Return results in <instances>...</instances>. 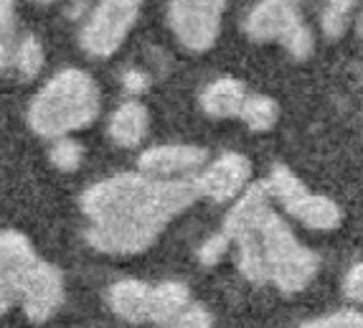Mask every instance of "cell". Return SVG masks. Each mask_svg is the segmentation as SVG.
<instances>
[{
	"mask_svg": "<svg viewBox=\"0 0 363 328\" xmlns=\"http://www.w3.org/2000/svg\"><path fill=\"white\" fill-rule=\"evenodd\" d=\"M199 199L194 178L160 181L145 173H117L84 191V237L104 255H140L165 226Z\"/></svg>",
	"mask_w": 363,
	"mask_h": 328,
	"instance_id": "obj_1",
	"label": "cell"
},
{
	"mask_svg": "<svg viewBox=\"0 0 363 328\" xmlns=\"http://www.w3.org/2000/svg\"><path fill=\"white\" fill-rule=\"evenodd\" d=\"M269 201L264 183L249 186L229 209L221 231L236 247V265L249 283L292 295L313 283L320 257L295 237Z\"/></svg>",
	"mask_w": 363,
	"mask_h": 328,
	"instance_id": "obj_2",
	"label": "cell"
},
{
	"mask_svg": "<svg viewBox=\"0 0 363 328\" xmlns=\"http://www.w3.org/2000/svg\"><path fill=\"white\" fill-rule=\"evenodd\" d=\"M102 109V92L89 72L77 67L61 69L28 104V125L41 138H69L89 128Z\"/></svg>",
	"mask_w": 363,
	"mask_h": 328,
	"instance_id": "obj_3",
	"label": "cell"
},
{
	"mask_svg": "<svg viewBox=\"0 0 363 328\" xmlns=\"http://www.w3.org/2000/svg\"><path fill=\"white\" fill-rule=\"evenodd\" d=\"M244 33L255 43H279L295 61L310 59L315 49L308 21L290 0H259L244 21Z\"/></svg>",
	"mask_w": 363,
	"mask_h": 328,
	"instance_id": "obj_4",
	"label": "cell"
},
{
	"mask_svg": "<svg viewBox=\"0 0 363 328\" xmlns=\"http://www.w3.org/2000/svg\"><path fill=\"white\" fill-rule=\"evenodd\" d=\"M269 199L279 201L290 217H295L308 229L330 231L338 229L343 222V212L333 199L323 194H313L287 165H274L269 178L264 181Z\"/></svg>",
	"mask_w": 363,
	"mask_h": 328,
	"instance_id": "obj_5",
	"label": "cell"
},
{
	"mask_svg": "<svg viewBox=\"0 0 363 328\" xmlns=\"http://www.w3.org/2000/svg\"><path fill=\"white\" fill-rule=\"evenodd\" d=\"M143 0H99L79 28V43L94 59H107L122 43L140 18Z\"/></svg>",
	"mask_w": 363,
	"mask_h": 328,
	"instance_id": "obj_6",
	"label": "cell"
},
{
	"mask_svg": "<svg viewBox=\"0 0 363 328\" xmlns=\"http://www.w3.org/2000/svg\"><path fill=\"white\" fill-rule=\"evenodd\" d=\"M229 0H168V26L183 49L203 54L221 36Z\"/></svg>",
	"mask_w": 363,
	"mask_h": 328,
	"instance_id": "obj_7",
	"label": "cell"
},
{
	"mask_svg": "<svg viewBox=\"0 0 363 328\" xmlns=\"http://www.w3.org/2000/svg\"><path fill=\"white\" fill-rule=\"evenodd\" d=\"M249 178H252V160L242 153L226 151L216 160L203 165L199 176H194V183L199 196L224 204L239 199L249 189Z\"/></svg>",
	"mask_w": 363,
	"mask_h": 328,
	"instance_id": "obj_8",
	"label": "cell"
},
{
	"mask_svg": "<svg viewBox=\"0 0 363 328\" xmlns=\"http://www.w3.org/2000/svg\"><path fill=\"white\" fill-rule=\"evenodd\" d=\"M36 249L21 231H0V313H8L21 300V290L33 265Z\"/></svg>",
	"mask_w": 363,
	"mask_h": 328,
	"instance_id": "obj_9",
	"label": "cell"
},
{
	"mask_svg": "<svg viewBox=\"0 0 363 328\" xmlns=\"http://www.w3.org/2000/svg\"><path fill=\"white\" fill-rule=\"evenodd\" d=\"M208 153L199 146L186 143H170V146H152L140 153V173L160 181H181V178L199 176V170L206 165Z\"/></svg>",
	"mask_w": 363,
	"mask_h": 328,
	"instance_id": "obj_10",
	"label": "cell"
},
{
	"mask_svg": "<svg viewBox=\"0 0 363 328\" xmlns=\"http://www.w3.org/2000/svg\"><path fill=\"white\" fill-rule=\"evenodd\" d=\"M18 303L23 305L26 316L30 321H49L64 305V278H61L59 268H54L51 262L38 260L33 265V270H30V275L26 278Z\"/></svg>",
	"mask_w": 363,
	"mask_h": 328,
	"instance_id": "obj_11",
	"label": "cell"
},
{
	"mask_svg": "<svg viewBox=\"0 0 363 328\" xmlns=\"http://www.w3.org/2000/svg\"><path fill=\"white\" fill-rule=\"evenodd\" d=\"M247 97L249 92L244 82H239L236 77H218L201 92V109L213 120H229L242 115Z\"/></svg>",
	"mask_w": 363,
	"mask_h": 328,
	"instance_id": "obj_12",
	"label": "cell"
},
{
	"mask_svg": "<svg viewBox=\"0 0 363 328\" xmlns=\"http://www.w3.org/2000/svg\"><path fill=\"white\" fill-rule=\"evenodd\" d=\"M150 128V115H147V107L138 99H130V102H122L120 107L109 115L107 122V133L112 138V143L120 148H138L147 135Z\"/></svg>",
	"mask_w": 363,
	"mask_h": 328,
	"instance_id": "obj_13",
	"label": "cell"
},
{
	"mask_svg": "<svg viewBox=\"0 0 363 328\" xmlns=\"http://www.w3.org/2000/svg\"><path fill=\"white\" fill-rule=\"evenodd\" d=\"M150 285H145L143 280H117L115 285L109 288L107 300L109 308L115 310L122 321L130 323H145L150 321Z\"/></svg>",
	"mask_w": 363,
	"mask_h": 328,
	"instance_id": "obj_14",
	"label": "cell"
},
{
	"mask_svg": "<svg viewBox=\"0 0 363 328\" xmlns=\"http://www.w3.org/2000/svg\"><path fill=\"white\" fill-rule=\"evenodd\" d=\"M188 305H191V293L183 283H176V280L160 283L150 290V323L168 326Z\"/></svg>",
	"mask_w": 363,
	"mask_h": 328,
	"instance_id": "obj_15",
	"label": "cell"
},
{
	"mask_svg": "<svg viewBox=\"0 0 363 328\" xmlns=\"http://www.w3.org/2000/svg\"><path fill=\"white\" fill-rule=\"evenodd\" d=\"M239 120L247 125L252 133H267L272 130L279 120V104L267 94H249L242 107Z\"/></svg>",
	"mask_w": 363,
	"mask_h": 328,
	"instance_id": "obj_16",
	"label": "cell"
},
{
	"mask_svg": "<svg viewBox=\"0 0 363 328\" xmlns=\"http://www.w3.org/2000/svg\"><path fill=\"white\" fill-rule=\"evenodd\" d=\"M46 64L43 43L33 33H26L16 46H13V69L18 72L21 80H36Z\"/></svg>",
	"mask_w": 363,
	"mask_h": 328,
	"instance_id": "obj_17",
	"label": "cell"
},
{
	"mask_svg": "<svg viewBox=\"0 0 363 328\" xmlns=\"http://www.w3.org/2000/svg\"><path fill=\"white\" fill-rule=\"evenodd\" d=\"M358 8V0H325V8H323L320 16V28L325 33V38L335 41L348 31L353 13Z\"/></svg>",
	"mask_w": 363,
	"mask_h": 328,
	"instance_id": "obj_18",
	"label": "cell"
},
{
	"mask_svg": "<svg viewBox=\"0 0 363 328\" xmlns=\"http://www.w3.org/2000/svg\"><path fill=\"white\" fill-rule=\"evenodd\" d=\"M49 158L59 170L74 173V170L82 165V160H84V148L74 138H59V140H54V146H51Z\"/></svg>",
	"mask_w": 363,
	"mask_h": 328,
	"instance_id": "obj_19",
	"label": "cell"
},
{
	"mask_svg": "<svg viewBox=\"0 0 363 328\" xmlns=\"http://www.w3.org/2000/svg\"><path fill=\"white\" fill-rule=\"evenodd\" d=\"M229 247H231L229 237H226L224 231H216V234H211V237L199 247V260L203 262V265H208V268H211V265H218V262L226 257Z\"/></svg>",
	"mask_w": 363,
	"mask_h": 328,
	"instance_id": "obj_20",
	"label": "cell"
},
{
	"mask_svg": "<svg viewBox=\"0 0 363 328\" xmlns=\"http://www.w3.org/2000/svg\"><path fill=\"white\" fill-rule=\"evenodd\" d=\"M163 328H211V313L206 308H201V305H188L181 316L173 318Z\"/></svg>",
	"mask_w": 363,
	"mask_h": 328,
	"instance_id": "obj_21",
	"label": "cell"
},
{
	"mask_svg": "<svg viewBox=\"0 0 363 328\" xmlns=\"http://www.w3.org/2000/svg\"><path fill=\"white\" fill-rule=\"evenodd\" d=\"M343 290L353 303L363 305V262H356L343 280Z\"/></svg>",
	"mask_w": 363,
	"mask_h": 328,
	"instance_id": "obj_22",
	"label": "cell"
},
{
	"mask_svg": "<svg viewBox=\"0 0 363 328\" xmlns=\"http://www.w3.org/2000/svg\"><path fill=\"white\" fill-rule=\"evenodd\" d=\"M122 87H125V92L128 94H133V97H138V94H143V92H147V87H150V77H147L143 69H128V72L122 74Z\"/></svg>",
	"mask_w": 363,
	"mask_h": 328,
	"instance_id": "obj_23",
	"label": "cell"
},
{
	"mask_svg": "<svg viewBox=\"0 0 363 328\" xmlns=\"http://www.w3.org/2000/svg\"><path fill=\"white\" fill-rule=\"evenodd\" d=\"M16 8L18 0H0V36H8L16 26Z\"/></svg>",
	"mask_w": 363,
	"mask_h": 328,
	"instance_id": "obj_24",
	"label": "cell"
},
{
	"mask_svg": "<svg viewBox=\"0 0 363 328\" xmlns=\"http://www.w3.org/2000/svg\"><path fill=\"white\" fill-rule=\"evenodd\" d=\"M335 328H363V316L356 310H343L333 316Z\"/></svg>",
	"mask_w": 363,
	"mask_h": 328,
	"instance_id": "obj_25",
	"label": "cell"
},
{
	"mask_svg": "<svg viewBox=\"0 0 363 328\" xmlns=\"http://www.w3.org/2000/svg\"><path fill=\"white\" fill-rule=\"evenodd\" d=\"M13 67V46L8 36H0V72Z\"/></svg>",
	"mask_w": 363,
	"mask_h": 328,
	"instance_id": "obj_26",
	"label": "cell"
},
{
	"mask_svg": "<svg viewBox=\"0 0 363 328\" xmlns=\"http://www.w3.org/2000/svg\"><path fill=\"white\" fill-rule=\"evenodd\" d=\"M300 328H335V323H333V316H330V318H320V321L305 323V326H300Z\"/></svg>",
	"mask_w": 363,
	"mask_h": 328,
	"instance_id": "obj_27",
	"label": "cell"
},
{
	"mask_svg": "<svg viewBox=\"0 0 363 328\" xmlns=\"http://www.w3.org/2000/svg\"><path fill=\"white\" fill-rule=\"evenodd\" d=\"M358 31H361V36H363V11H361V18H358Z\"/></svg>",
	"mask_w": 363,
	"mask_h": 328,
	"instance_id": "obj_28",
	"label": "cell"
},
{
	"mask_svg": "<svg viewBox=\"0 0 363 328\" xmlns=\"http://www.w3.org/2000/svg\"><path fill=\"white\" fill-rule=\"evenodd\" d=\"M36 3H41V6H46V3H54V0H36Z\"/></svg>",
	"mask_w": 363,
	"mask_h": 328,
	"instance_id": "obj_29",
	"label": "cell"
},
{
	"mask_svg": "<svg viewBox=\"0 0 363 328\" xmlns=\"http://www.w3.org/2000/svg\"><path fill=\"white\" fill-rule=\"evenodd\" d=\"M290 3H295V6H300V3H303V0H290Z\"/></svg>",
	"mask_w": 363,
	"mask_h": 328,
	"instance_id": "obj_30",
	"label": "cell"
}]
</instances>
